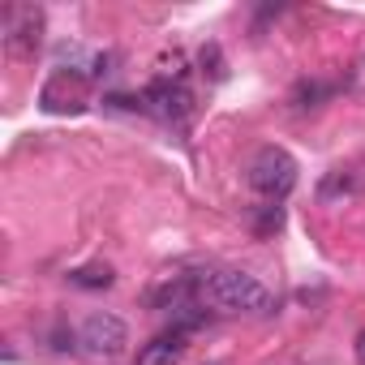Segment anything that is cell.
<instances>
[{"label":"cell","instance_id":"cell-11","mask_svg":"<svg viewBox=\"0 0 365 365\" xmlns=\"http://www.w3.org/2000/svg\"><path fill=\"white\" fill-rule=\"evenodd\" d=\"M356 356H361V361H365V331H361V335H356Z\"/></svg>","mask_w":365,"mask_h":365},{"label":"cell","instance_id":"cell-7","mask_svg":"<svg viewBox=\"0 0 365 365\" xmlns=\"http://www.w3.org/2000/svg\"><path fill=\"white\" fill-rule=\"evenodd\" d=\"M69 284H73V288H91V292H99V288H112V284H116V271H112L108 262H91V267L69 271Z\"/></svg>","mask_w":365,"mask_h":365},{"label":"cell","instance_id":"cell-3","mask_svg":"<svg viewBox=\"0 0 365 365\" xmlns=\"http://www.w3.org/2000/svg\"><path fill=\"white\" fill-rule=\"evenodd\" d=\"M142 112H150L155 120L180 129V125H190V116H194V95H190V86L180 78H155L142 91Z\"/></svg>","mask_w":365,"mask_h":365},{"label":"cell","instance_id":"cell-9","mask_svg":"<svg viewBox=\"0 0 365 365\" xmlns=\"http://www.w3.org/2000/svg\"><path fill=\"white\" fill-rule=\"evenodd\" d=\"M198 61H202V73H211V78H215V82H220V78H224V56H220V48H215V43H207V48H202V56H198Z\"/></svg>","mask_w":365,"mask_h":365},{"label":"cell","instance_id":"cell-10","mask_svg":"<svg viewBox=\"0 0 365 365\" xmlns=\"http://www.w3.org/2000/svg\"><path fill=\"white\" fill-rule=\"evenodd\" d=\"M348 190H352V176H344V172H331V176L322 180V190H318V194H322V198H331V194H348Z\"/></svg>","mask_w":365,"mask_h":365},{"label":"cell","instance_id":"cell-4","mask_svg":"<svg viewBox=\"0 0 365 365\" xmlns=\"http://www.w3.org/2000/svg\"><path fill=\"white\" fill-rule=\"evenodd\" d=\"M0 31H5V52L14 61H31L43 43V9L39 5H5Z\"/></svg>","mask_w":365,"mask_h":365},{"label":"cell","instance_id":"cell-1","mask_svg":"<svg viewBox=\"0 0 365 365\" xmlns=\"http://www.w3.org/2000/svg\"><path fill=\"white\" fill-rule=\"evenodd\" d=\"M194 297L202 309H215V314H250V318L275 314L271 288L262 279H254L250 271H198Z\"/></svg>","mask_w":365,"mask_h":365},{"label":"cell","instance_id":"cell-8","mask_svg":"<svg viewBox=\"0 0 365 365\" xmlns=\"http://www.w3.org/2000/svg\"><path fill=\"white\" fill-rule=\"evenodd\" d=\"M327 95H335V86H322V82H297V91H292V108H297V112H309V108H318Z\"/></svg>","mask_w":365,"mask_h":365},{"label":"cell","instance_id":"cell-6","mask_svg":"<svg viewBox=\"0 0 365 365\" xmlns=\"http://www.w3.org/2000/svg\"><path fill=\"white\" fill-rule=\"evenodd\" d=\"M185 339L190 335H180V331H163V335H155L150 344L138 348L133 365H176L180 356H185Z\"/></svg>","mask_w":365,"mask_h":365},{"label":"cell","instance_id":"cell-5","mask_svg":"<svg viewBox=\"0 0 365 365\" xmlns=\"http://www.w3.org/2000/svg\"><path fill=\"white\" fill-rule=\"evenodd\" d=\"M78 339H82V348L91 352V356H116L125 344H129V327L116 318V314H91L86 322H82V331H78Z\"/></svg>","mask_w":365,"mask_h":365},{"label":"cell","instance_id":"cell-2","mask_svg":"<svg viewBox=\"0 0 365 365\" xmlns=\"http://www.w3.org/2000/svg\"><path fill=\"white\" fill-rule=\"evenodd\" d=\"M245 180L250 190L267 202H284L292 190H297V159L284 150V146H262L250 168H245Z\"/></svg>","mask_w":365,"mask_h":365}]
</instances>
